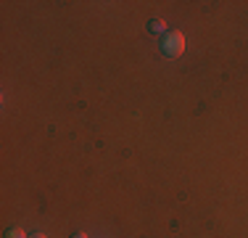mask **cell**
<instances>
[{
    "mask_svg": "<svg viewBox=\"0 0 248 238\" xmlns=\"http://www.w3.org/2000/svg\"><path fill=\"white\" fill-rule=\"evenodd\" d=\"M3 238H29V236L24 233V228H19V225H11V228L3 233Z\"/></svg>",
    "mask_w": 248,
    "mask_h": 238,
    "instance_id": "3",
    "label": "cell"
},
{
    "mask_svg": "<svg viewBox=\"0 0 248 238\" xmlns=\"http://www.w3.org/2000/svg\"><path fill=\"white\" fill-rule=\"evenodd\" d=\"M164 27H167V24H164L161 19H151V21H148V32H151V34H164V32H167Z\"/></svg>",
    "mask_w": 248,
    "mask_h": 238,
    "instance_id": "2",
    "label": "cell"
},
{
    "mask_svg": "<svg viewBox=\"0 0 248 238\" xmlns=\"http://www.w3.org/2000/svg\"><path fill=\"white\" fill-rule=\"evenodd\" d=\"M158 51H161V56H167V58H180L182 53H185V34H182L180 29H167V32L161 34Z\"/></svg>",
    "mask_w": 248,
    "mask_h": 238,
    "instance_id": "1",
    "label": "cell"
},
{
    "mask_svg": "<svg viewBox=\"0 0 248 238\" xmlns=\"http://www.w3.org/2000/svg\"><path fill=\"white\" fill-rule=\"evenodd\" d=\"M29 238H48V236H43V233H34V236H29Z\"/></svg>",
    "mask_w": 248,
    "mask_h": 238,
    "instance_id": "4",
    "label": "cell"
},
{
    "mask_svg": "<svg viewBox=\"0 0 248 238\" xmlns=\"http://www.w3.org/2000/svg\"><path fill=\"white\" fill-rule=\"evenodd\" d=\"M72 238H87V236H85V233H74Z\"/></svg>",
    "mask_w": 248,
    "mask_h": 238,
    "instance_id": "5",
    "label": "cell"
}]
</instances>
